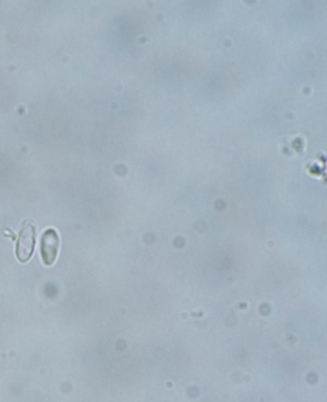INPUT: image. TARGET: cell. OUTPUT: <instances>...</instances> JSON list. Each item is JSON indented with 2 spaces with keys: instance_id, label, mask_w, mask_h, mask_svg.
<instances>
[{
  "instance_id": "1",
  "label": "cell",
  "mask_w": 327,
  "mask_h": 402,
  "mask_svg": "<svg viewBox=\"0 0 327 402\" xmlns=\"http://www.w3.org/2000/svg\"><path fill=\"white\" fill-rule=\"evenodd\" d=\"M36 237L37 228L34 223L29 220L24 221L15 244V256L22 264L29 262L34 254Z\"/></svg>"
},
{
  "instance_id": "2",
  "label": "cell",
  "mask_w": 327,
  "mask_h": 402,
  "mask_svg": "<svg viewBox=\"0 0 327 402\" xmlns=\"http://www.w3.org/2000/svg\"><path fill=\"white\" fill-rule=\"evenodd\" d=\"M60 248V238L55 229L49 228L41 239V256L43 264L51 267L56 262Z\"/></svg>"
}]
</instances>
